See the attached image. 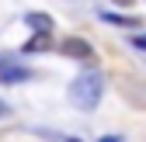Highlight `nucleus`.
<instances>
[{
	"label": "nucleus",
	"mask_w": 146,
	"mask_h": 142,
	"mask_svg": "<svg viewBox=\"0 0 146 142\" xmlns=\"http://www.w3.org/2000/svg\"><path fill=\"white\" fill-rule=\"evenodd\" d=\"M70 104L73 108H80V111H94L98 104H101V94H104V80L98 69H84V73L73 76L70 83Z\"/></svg>",
	"instance_id": "f257e3e1"
},
{
	"label": "nucleus",
	"mask_w": 146,
	"mask_h": 142,
	"mask_svg": "<svg viewBox=\"0 0 146 142\" xmlns=\"http://www.w3.org/2000/svg\"><path fill=\"white\" fill-rule=\"evenodd\" d=\"M59 52H63V56H70V59H84V62L94 59V49L87 45V38H77V35L63 38V42H59Z\"/></svg>",
	"instance_id": "f03ea898"
},
{
	"label": "nucleus",
	"mask_w": 146,
	"mask_h": 142,
	"mask_svg": "<svg viewBox=\"0 0 146 142\" xmlns=\"http://www.w3.org/2000/svg\"><path fill=\"white\" fill-rule=\"evenodd\" d=\"M25 21H28V28H35L38 35H52V17H49V14L31 11V14H25Z\"/></svg>",
	"instance_id": "7ed1b4c3"
},
{
	"label": "nucleus",
	"mask_w": 146,
	"mask_h": 142,
	"mask_svg": "<svg viewBox=\"0 0 146 142\" xmlns=\"http://www.w3.org/2000/svg\"><path fill=\"white\" fill-rule=\"evenodd\" d=\"M31 76V69H25V66H0V80L4 83H25Z\"/></svg>",
	"instance_id": "20e7f679"
},
{
	"label": "nucleus",
	"mask_w": 146,
	"mask_h": 142,
	"mask_svg": "<svg viewBox=\"0 0 146 142\" xmlns=\"http://www.w3.org/2000/svg\"><path fill=\"white\" fill-rule=\"evenodd\" d=\"M45 49H52L49 35H31V38L25 42V52H45Z\"/></svg>",
	"instance_id": "39448f33"
},
{
	"label": "nucleus",
	"mask_w": 146,
	"mask_h": 142,
	"mask_svg": "<svg viewBox=\"0 0 146 142\" xmlns=\"http://www.w3.org/2000/svg\"><path fill=\"white\" fill-rule=\"evenodd\" d=\"M101 21H108V24H125V28H136V17H125V14H111V11H101Z\"/></svg>",
	"instance_id": "423d86ee"
},
{
	"label": "nucleus",
	"mask_w": 146,
	"mask_h": 142,
	"mask_svg": "<svg viewBox=\"0 0 146 142\" xmlns=\"http://www.w3.org/2000/svg\"><path fill=\"white\" fill-rule=\"evenodd\" d=\"M132 45H136V49H146V35H136V38H132Z\"/></svg>",
	"instance_id": "0eeeda50"
},
{
	"label": "nucleus",
	"mask_w": 146,
	"mask_h": 142,
	"mask_svg": "<svg viewBox=\"0 0 146 142\" xmlns=\"http://www.w3.org/2000/svg\"><path fill=\"white\" fill-rule=\"evenodd\" d=\"M111 4H118V7H132L136 0H111Z\"/></svg>",
	"instance_id": "6e6552de"
},
{
	"label": "nucleus",
	"mask_w": 146,
	"mask_h": 142,
	"mask_svg": "<svg viewBox=\"0 0 146 142\" xmlns=\"http://www.w3.org/2000/svg\"><path fill=\"white\" fill-rule=\"evenodd\" d=\"M101 142H118V135H104V139H101Z\"/></svg>",
	"instance_id": "1a4fd4ad"
},
{
	"label": "nucleus",
	"mask_w": 146,
	"mask_h": 142,
	"mask_svg": "<svg viewBox=\"0 0 146 142\" xmlns=\"http://www.w3.org/2000/svg\"><path fill=\"white\" fill-rule=\"evenodd\" d=\"M59 142H80V139H73V135H63V139H59Z\"/></svg>",
	"instance_id": "9d476101"
},
{
	"label": "nucleus",
	"mask_w": 146,
	"mask_h": 142,
	"mask_svg": "<svg viewBox=\"0 0 146 142\" xmlns=\"http://www.w3.org/2000/svg\"><path fill=\"white\" fill-rule=\"evenodd\" d=\"M4 114H7V104H4V101H0V118H4Z\"/></svg>",
	"instance_id": "9b49d317"
}]
</instances>
